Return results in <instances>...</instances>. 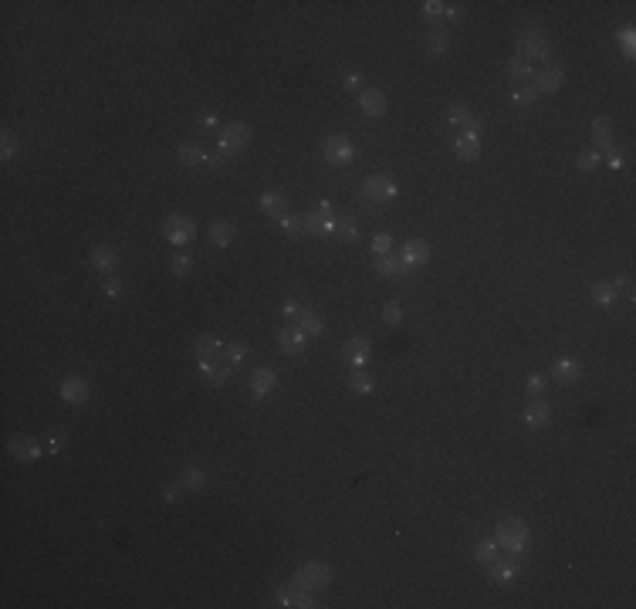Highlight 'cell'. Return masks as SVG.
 <instances>
[{"instance_id": "cell-1", "label": "cell", "mask_w": 636, "mask_h": 609, "mask_svg": "<svg viewBox=\"0 0 636 609\" xmlns=\"http://www.w3.org/2000/svg\"><path fill=\"white\" fill-rule=\"evenodd\" d=\"M494 542H498V549H508V552H525L528 549V542H532V532H528V525L521 521V518H501L498 521V528H494Z\"/></svg>"}, {"instance_id": "cell-2", "label": "cell", "mask_w": 636, "mask_h": 609, "mask_svg": "<svg viewBox=\"0 0 636 609\" xmlns=\"http://www.w3.org/2000/svg\"><path fill=\"white\" fill-rule=\"evenodd\" d=\"M251 139H254V132H251L247 122H227L217 136V149L224 156H237V152H244L251 146Z\"/></svg>"}, {"instance_id": "cell-3", "label": "cell", "mask_w": 636, "mask_h": 609, "mask_svg": "<svg viewBox=\"0 0 636 609\" xmlns=\"http://www.w3.org/2000/svg\"><path fill=\"white\" fill-rule=\"evenodd\" d=\"M548 54H552V41L538 27H525L518 34V58H525V61H545Z\"/></svg>"}, {"instance_id": "cell-4", "label": "cell", "mask_w": 636, "mask_h": 609, "mask_svg": "<svg viewBox=\"0 0 636 609\" xmlns=\"http://www.w3.org/2000/svg\"><path fill=\"white\" fill-rule=\"evenodd\" d=\"M291 583H298L302 589H308V592H322V589H329L332 585V565H325V562H305L298 572H295V579Z\"/></svg>"}, {"instance_id": "cell-5", "label": "cell", "mask_w": 636, "mask_h": 609, "mask_svg": "<svg viewBox=\"0 0 636 609\" xmlns=\"http://www.w3.org/2000/svg\"><path fill=\"white\" fill-rule=\"evenodd\" d=\"M163 237L170 241V244H190L193 237H197V224H193V217H186V213H170L166 220H163Z\"/></svg>"}, {"instance_id": "cell-6", "label": "cell", "mask_w": 636, "mask_h": 609, "mask_svg": "<svg viewBox=\"0 0 636 609\" xmlns=\"http://www.w3.org/2000/svg\"><path fill=\"white\" fill-rule=\"evenodd\" d=\"M322 156H325L329 166H349L352 156H356L352 139H349V136H329V139L322 143Z\"/></svg>"}, {"instance_id": "cell-7", "label": "cell", "mask_w": 636, "mask_h": 609, "mask_svg": "<svg viewBox=\"0 0 636 609\" xmlns=\"http://www.w3.org/2000/svg\"><path fill=\"white\" fill-rule=\"evenodd\" d=\"M302 220H305L308 234H332V230H339V220H342V217H335V213H332V203L322 200L308 217H302Z\"/></svg>"}, {"instance_id": "cell-8", "label": "cell", "mask_w": 636, "mask_h": 609, "mask_svg": "<svg viewBox=\"0 0 636 609\" xmlns=\"http://www.w3.org/2000/svg\"><path fill=\"white\" fill-rule=\"evenodd\" d=\"M7 457L10 460H21V464H34L41 457V444L34 437H24V433H14L7 440Z\"/></svg>"}, {"instance_id": "cell-9", "label": "cell", "mask_w": 636, "mask_h": 609, "mask_svg": "<svg viewBox=\"0 0 636 609\" xmlns=\"http://www.w3.org/2000/svg\"><path fill=\"white\" fill-rule=\"evenodd\" d=\"M396 193H400L396 179H393V177H386V173H380V177H369L366 183H362V197H366V200L386 203V200H393Z\"/></svg>"}, {"instance_id": "cell-10", "label": "cell", "mask_w": 636, "mask_h": 609, "mask_svg": "<svg viewBox=\"0 0 636 609\" xmlns=\"http://www.w3.org/2000/svg\"><path fill=\"white\" fill-rule=\"evenodd\" d=\"M342 359H345L349 366L362 369V366L373 359V346H369V339H366V335H352V339H345V346H342Z\"/></svg>"}, {"instance_id": "cell-11", "label": "cell", "mask_w": 636, "mask_h": 609, "mask_svg": "<svg viewBox=\"0 0 636 609\" xmlns=\"http://www.w3.org/2000/svg\"><path fill=\"white\" fill-rule=\"evenodd\" d=\"M278 603H281V606H298V609H315V606H318V603H315V592L302 589L298 583L281 585V589H278Z\"/></svg>"}, {"instance_id": "cell-12", "label": "cell", "mask_w": 636, "mask_h": 609, "mask_svg": "<svg viewBox=\"0 0 636 609\" xmlns=\"http://www.w3.org/2000/svg\"><path fill=\"white\" fill-rule=\"evenodd\" d=\"M88 261H92V268H95L99 275H115V271H119V251L108 247V244H95V247L88 251Z\"/></svg>"}, {"instance_id": "cell-13", "label": "cell", "mask_w": 636, "mask_h": 609, "mask_svg": "<svg viewBox=\"0 0 636 609\" xmlns=\"http://www.w3.org/2000/svg\"><path fill=\"white\" fill-rule=\"evenodd\" d=\"M623 281H626V275H619V278H612V281H596V284L589 288L592 302L599 304V308H610V304H616V298H619V288H623Z\"/></svg>"}, {"instance_id": "cell-14", "label": "cell", "mask_w": 636, "mask_h": 609, "mask_svg": "<svg viewBox=\"0 0 636 609\" xmlns=\"http://www.w3.org/2000/svg\"><path fill=\"white\" fill-rule=\"evenodd\" d=\"M230 373H234V366H230L227 359L220 362V359H210V362H200V376H204L213 389H220V386H227Z\"/></svg>"}, {"instance_id": "cell-15", "label": "cell", "mask_w": 636, "mask_h": 609, "mask_svg": "<svg viewBox=\"0 0 636 609\" xmlns=\"http://www.w3.org/2000/svg\"><path fill=\"white\" fill-rule=\"evenodd\" d=\"M275 386H278V373L271 366H257L254 373H251V396L254 400H264Z\"/></svg>"}, {"instance_id": "cell-16", "label": "cell", "mask_w": 636, "mask_h": 609, "mask_svg": "<svg viewBox=\"0 0 636 609\" xmlns=\"http://www.w3.org/2000/svg\"><path fill=\"white\" fill-rule=\"evenodd\" d=\"M359 112L369 115V119L386 115V95H382L380 88H362V92H359Z\"/></svg>"}, {"instance_id": "cell-17", "label": "cell", "mask_w": 636, "mask_h": 609, "mask_svg": "<svg viewBox=\"0 0 636 609\" xmlns=\"http://www.w3.org/2000/svg\"><path fill=\"white\" fill-rule=\"evenodd\" d=\"M92 396V386H88V380H81V376H68V380L61 382V400L65 403H75L81 406L85 400Z\"/></svg>"}, {"instance_id": "cell-18", "label": "cell", "mask_w": 636, "mask_h": 609, "mask_svg": "<svg viewBox=\"0 0 636 609\" xmlns=\"http://www.w3.org/2000/svg\"><path fill=\"white\" fill-rule=\"evenodd\" d=\"M305 332L298 329V325H288V329H281L278 332V346H281V352L284 355H302L305 352Z\"/></svg>"}, {"instance_id": "cell-19", "label": "cell", "mask_w": 636, "mask_h": 609, "mask_svg": "<svg viewBox=\"0 0 636 609\" xmlns=\"http://www.w3.org/2000/svg\"><path fill=\"white\" fill-rule=\"evenodd\" d=\"M562 85H565V68H559V65H545L535 75V88L538 92H559Z\"/></svg>"}, {"instance_id": "cell-20", "label": "cell", "mask_w": 636, "mask_h": 609, "mask_svg": "<svg viewBox=\"0 0 636 609\" xmlns=\"http://www.w3.org/2000/svg\"><path fill=\"white\" fill-rule=\"evenodd\" d=\"M409 271V264L407 261H403V257H400V254H380V257H376V275H380V278H396V275H407Z\"/></svg>"}, {"instance_id": "cell-21", "label": "cell", "mask_w": 636, "mask_h": 609, "mask_svg": "<svg viewBox=\"0 0 636 609\" xmlns=\"http://www.w3.org/2000/svg\"><path fill=\"white\" fill-rule=\"evenodd\" d=\"M400 257L407 261L409 268H413V264H427V261H430V244H427L423 237H409L407 244H403V251H400Z\"/></svg>"}, {"instance_id": "cell-22", "label": "cell", "mask_w": 636, "mask_h": 609, "mask_svg": "<svg viewBox=\"0 0 636 609\" xmlns=\"http://www.w3.org/2000/svg\"><path fill=\"white\" fill-rule=\"evenodd\" d=\"M525 423H528V427H538V430L548 427V423H552V406L532 396V403L525 406Z\"/></svg>"}, {"instance_id": "cell-23", "label": "cell", "mask_w": 636, "mask_h": 609, "mask_svg": "<svg viewBox=\"0 0 636 609\" xmlns=\"http://www.w3.org/2000/svg\"><path fill=\"white\" fill-rule=\"evenodd\" d=\"M454 152H457L464 163H474V159H481V139L478 136H454Z\"/></svg>"}, {"instance_id": "cell-24", "label": "cell", "mask_w": 636, "mask_h": 609, "mask_svg": "<svg viewBox=\"0 0 636 609\" xmlns=\"http://www.w3.org/2000/svg\"><path fill=\"white\" fill-rule=\"evenodd\" d=\"M234 237H237V224H234V220L220 217V220H213V224H210V244H217V247H227Z\"/></svg>"}, {"instance_id": "cell-25", "label": "cell", "mask_w": 636, "mask_h": 609, "mask_svg": "<svg viewBox=\"0 0 636 609\" xmlns=\"http://www.w3.org/2000/svg\"><path fill=\"white\" fill-rule=\"evenodd\" d=\"M220 349H224V342H217L213 335H197V339H193V355H197L200 362L220 359Z\"/></svg>"}, {"instance_id": "cell-26", "label": "cell", "mask_w": 636, "mask_h": 609, "mask_svg": "<svg viewBox=\"0 0 636 609\" xmlns=\"http://www.w3.org/2000/svg\"><path fill=\"white\" fill-rule=\"evenodd\" d=\"M177 159H179V166H183V170H193V166H204L206 152H204L200 143H183V146L177 149Z\"/></svg>"}, {"instance_id": "cell-27", "label": "cell", "mask_w": 636, "mask_h": 609, "mask_svg": "<svg viewBox=\"0 0 636 609\" xmlns=\"http://www.w3.org/2000/svg\"><path fill=\"white\" fill-rule=\"evenodd\" d=\"M589 132H592V143H596L599 149H610L612 146V119L610 115H596Z\"/></svg>"}, {"instance_id": "cell-28", "label": "cell", "mask_w": 636, "mask_h": 609, "mask_svg": "<svg viewBox=\"0 0 636 609\" xmlns=\"http://www.w3.org/2000/svg\"><path fill=\"white\" fill-rule=\"evenodd\" d=\"M261 210L281 220V217H284V210H288V197H284L281 190H264V193H261Z\"/></svg>"}, {"instance_id": "cell-29", "label": "cell", "mask_w": 636, "mask_h": 609, "mask_svg": "<svg viewBox=\"0 0 636 609\" xmlns=\"http://www.w3.org/2000/svg\"><path fill=\"white\" fill-rule=\"evenodd\" d=\"M295 325L305 332V335H322V332H325V322H322V318H318V311H311V308H298Z\"/></svg>"}, {"instance_id": "cell-30", "label": "cell", "mask_w": 636, "mask_h": 609, "mask_svg": "<svg viewBox=\"0 0 636 609\" xmlns=\"http://www.w3.org/2000/svg\"><path fill=\"white\" fill-rule=\"evenodd\" d=\"M552 376H555L559 382H576L579 376H582V369H579V362H576V359L562 355V359H555V366H552Z\"/></svg>"}, {"instance_id": "cell-31", "label": "cell", "mask_w": 636, "mask_h": 609, "mask_svg": "<svg viewBox=\"0 0 636 609\" xmlns=\"http://www.w3.org/2000/svg\"><path fill=\"white\" fill-rule=\"evenodd\" d=\"M423 44L430 54H443V51L450 48V34L443 31V27H430L427 34H423Z\"/></svg>"}, {"instance_id": "cell-32", "label": "cell", "mask_w": 636, "mask_h": 609, "mask_svg": "<svg viewBox=\"0 0 636 609\" xmlns=\"http://www.w3.org/2000/svg\"><path fill=\"white\" fill-rule=\"evenodd\" d=\"M179 484H183V491H190V494L204 491V487H206L204 467H186V471H183V478H179Z\"/></svg>"}, {"instance_id": "cell-33", "label": "cell", "mask_w": 636, "mask_h": 609, "mask_svg": "<svg viewBox=\"0 0 636 609\" xmlns=\"http://www.w3.org/2000/svg\"><path fill=\"white\" fill-rule=\"evenodd\" d=\"M345 386H349L352 393H359V396H369V393L376 389V380H373L366 369H356V373L349 376V382H345Z\"/></svg>"}, {"instance_id": "cell-34", "label": "cell", "mask_w": 636, "mask_h": 609, "mask_svg": "<svg viewBox=\"0 0 636 609\" xmlns=\"http://www.w3.org/2000/svg\"><path fill=\"white\" fill-rule=\"evenodd\" d=\"M514 576H518V569H514V562H491V579L498 585H511L514 583Z\"/></svg>"}, {"instance_id": "cell-35", "label": "cell", "mask_w": 636, "mask_h": 609, "mask_svg": "<svg viewBox=\"0 0 636 609\" xmlns=\"http://www.w3.org/2000/svg\"><path fill=\"white\" fill-rule=\"evenodd\" d=\"M508 78L511 81H518V85H528V78H532V65L525 61V58H511L508 61Z\"/></svg>"}, {"instance_id": "cell-36", "label": "cell", "mask_w": 636, "mask_h": 609, "mask_svg": "<svg viewBox=\"0 0 636 609\" xmlns=\"http://www.w3.org/2000/svg\"><path fill=\"white\" fill-rule=\"evenodd\" d=\"M220 355L227 359L230 366H244V359H247V342H224Z\"/></svg>"}, {"instance_id": "cell-37", "label": "cell", "mask_w": 636, "mask_h": 609, "mask_svg": "<svg viewBox=\"0 0 636 609\" xmlns=\"http://www.w3.org/2000/svg\"><path fill=\"white\" fill-rule=\"evenodd\" d=\"M17 149H21V139H17V132H10V129H3L0 132V156L10 163L14 156H17Z\"/></svg>"}, {"instance_id": "cell-38", "label": "cell", "mask_w": 636, "mask_h": 609, "mask_svg": "<svg viewBox=\"0 0 636 609\" xmlns=\"http://www.w3.org/2000/svg\"><path fill=\"white\" fill-rule=\"evenodd\" d=\"M474 558H478V562H487V565H491V562L498 558V542H494V538H481V542L474 545Z\"/></svg>"}, {"instance_id": "cell-39", "label": "cell", "mask_w": 636, "mask_h": 609, "mask_svg": "<svg viewBox=\"0 0 636 609\" xmlns=\"http://www.w3.org/2000/svg\"><path fill=\"white\" fill-rule=\"evenodd\" d=\"M170 271H173L177 278H190V271H193V261H190V254H186V251L173 254V261H170Z\"/></svg>"}, {"instance_id": "cell-40", "label": "cell", "mask_w": 636, "mask_h": 609, "mask_svg": "<svg viewBox=\"0 0 636 609\" xmlns=\"http://www.w3.org/2000/svg\"><path fill=\"white\" fill-rule=\"evenodd\" d=\"M474 112H471V105H464V102H457V105H450V112H447V119H450V126L457 129V126H464L467 119H471Z\"/></svg>"}, {"instance_id": "cell-41", "label": "cell", "mask_w": 636, "mask_h": 609, "mask_svg": "<svg viewBox=\"0 0 636 609\" xmlns=\"http://www.w3.org/2000/svg\"><path fill=\"white\" fill-rule=\"evenodd\" d=\"M382 322H386V325H400V322H403V304L400 302L382 304Z\"/></svg>"}, {"instance_id": "cell-42", "label": "cell", "mask_w": 636, "mask_h": 609, "mask_svg": "<svg viewBox=\"0 0 636 609\" xmlns=\"http://www.w3.org/2000/svg\"><path fill=\"white\" fill-rule=\"evenodd\" d=\"M278 224H281V230H284V234H291V237H298V234L305 230V220H302V217H288V213L281 217Z\"/></svg>"}, {"instance_id": "cell-43", "label": "cell", "mask_w": 636, "mask_h": 609, "mask_svg": "<svg viewBox=\"0 0 636 609\" xmlns=\"http://www.w3.org/2000/svg\"><path fill=\"white\" fill-rule=\"evenodd\" d=\"M339 234H342L349 244H356L359 241V224L356 220H349V217H342V220H339Z\"/></svg>"}, {"instance_id": "cell-44", "label": "cell", "mask_w": 636, "mask_h": 609, "mask_svg": "<svg viewBox=\"0 0 636 609\" xmlns=\"http://www.w3.org/2000/svg\"><path fill=\"white\" fill-rule=\"evenodd\" d=\"M535 99H538V88H535V85H521V88L514 92V102H518V105H532Z\"/></svg>"}, {"instance_id": "cell-45", "label": "cell", "mask_w": 636, "mask_h": 609, "mask_svg": "<svg viewBox=\"0 0 636 609\" xmlns=\"http://www.w3.org/2000/svg\"><path fill=\"white\" fill-rule=\"evenodd\" d=\"M619 44H623L626 54H633L636 51V31L633 27H623V31H619Z\"/></svg>"}, {"instance_id": "cell-46", "label": "cell", "mask_w": 636, "mask_h": 609, "mask_svg": "<svg viewBox=\"0 0 636 609\" xmlns=\"http://www.w3.org/2000/svg\"><path fill=\"white\" fill-rule=\"evenodd\" d=\"M443 7H447V3H440V0H427V3H423V17H427V21L443 17Z\"/></svg>"}, {"instance_id": "cell-47", "label": "cell", "mask_w": 636, "mask_h": 609, "mask_svg": "<svg viewBox=\"0 0 636 609\" xmlns=\"http://www.w3.org/2000/svg\"><path fill=\"white\" fill-rule=\"evenodd\" d=\"M599 166V152H579V170L582 173H592Z\"/></svg>"}, {"instance_id": "cell-48", "label": "cell", "mask_w": 636, "mask_h": 609, "mask_svg": "<svg viewBox=\"0 0 636 609\" xmlns=\"http://www.w3.org/2000/svg\"><path fill=\"white\" fill-rule=\"evenodd\" d=\"M389 247H393V237H389V234H376V237H373V251H376V257H380V254H389Z\"/></svg>"}, {"instance_id": "cell-49", "label": "cell", "mask_w": 636, "mask_h": 609, "mask_svg": "<svg viewBox=\"0 0 636 609\" xmlns=\"http://www.w3.org/2000/svg\"><path fill=\"white\" fill-rule=\"evenodd\" d=\"M460 129H464V136H478V139L484 136V122L478 119V115H471V119H467V122H464Z\"/></svg>"}, {"instance_id": "cell-50", "label": "cell", "mask_w": 636, "mask_h": 609, "mask_svg": "<svg viewBox=\"0 0 636 609\" xmlns=\"http://www.w3.org/2000/svg\"><path fill=\"white\" fill-rule=\"evenodd\" d=\"M197 126H200V129H213V126H217V112L200 108V112H197Z\"/></svg>"}, {"instance_id": "cell-51", "label": "cell", "mask_w": 636, "mask_h": 609, "mask_svg": "<svg viewBox=\"0 0 636 609\" xmlns=\"http://www.w3.org/2000/svg\"><path fill=\"white\" fill-rule=\"evenodd\" d=\"M525 389H528V396H538V393L545 389V376H538V373H535V376H528Z\"/></svg>"}, {"instance_id": "cell-52", "label": "cell", "mask_w": 636, "mask_h": 609, "mask_svg": "<svg viewBox=\"0 0 636 609\" xmlns=\"http://www.w3.org/2000/svg\"><path fill=\"white\" fill-rule=\"evenodd\" d=\"M163 498H166V501H179V498H183V484L179 481L166 484V487H163Z\"/></svg>"}, {"instance_id": "cell-53", "label": "cell", "mask_w": 636, "mask_h": 609, "mask_svg": "<svg viewBox=\"0 0 636 609\" xmlns=\"http://www.w3.org/2000/svg\"><path fill=\"white\" fill-rule=\"evenodd\" d=\"M102 291H105V295H108V298H119V295H122V281H115V278H105Z\"/></svg>"}, {"instance_id": "cell-54", "label": "cell", "mask_w": 636, "mask_h": 609, "mask_svg": "<svg viewBox=\"0 0 636 609\" xmlns=\"http://www.w3.org/2000/svg\"><path fill=\"white\" fill-rule=\"evenodd\" d=\"M61 447H65V430H54L51 437H48V450H51V454H58Z\"/></svg>"}, {"instance_id": "cell-55", "label": "cell", "mask_w": 636, "mask_h": 609, "mask_svg": "<svg viewBox=\"0 0 636 609\" xmlns=\"http://www.w3.org/2000/svg\"><path fill=\"white\" fill-rule=\"evenodd\" d=\"M443 17H450V21H460V17H464V3H447V7H443Z\"/></svg>"}, {"instance_id": "cell-56", "label": "cell", "mask_w": 636, "mask_h": 609, "mask_svg": "<svg viewBox=\"0 0 636 609\" xmlns=\"http://www.w3.org/2000/svg\"><path fill=\"white\" fill-rule=\"evenodd\" d=\"M204 166H210V170H220V166H224V152H206Z\"/></svg>"}, {"instance_id": "cell-57", "label": "cell", "mask_w": 636, "mask_h": 609, "mask_svg": "<svg viewBox=\"0 0 636 609\" xmlns=\"http://www.w3.org/2000/svg\"><path fill=\"white\" fill-rule=\"evenodd\" d=\"M603 152H606V163H610L612 170H619V166H623V156H619V152L612 149V146H610V149H603Z\"/></svg>"}, {"instance_id": "cell-58", "label": "cell", "mask_w": 636, "mask_h": 609, "mask_svg": "<svg viewBox=\"0 0 636 609\" xmlns=\"http://www.w3.org/2000/svg\"><path fill=\"white\" fill-rule=\"evenodd\" d=\"M281 311H284L288 318H295V315H298V302H295V298H288V302L281 304Z\"/></svg>"}, {"instance_id": "cell-59", "label": "cell", "mask_w": 636, "mask_h": 609, "mask_svg": "<svg viewBox=\"0 0 636 609\" xmlns=\"http://www.w3.org/2000/svg\"><path fill=\"white\" fill-rule=\"evenodd\" d=\"M345 88H359V75L352 72V75H345Z\"/></svg>"}]
</instances>
